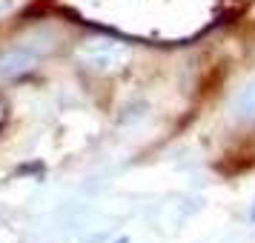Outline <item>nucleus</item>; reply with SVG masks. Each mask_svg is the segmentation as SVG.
I'll use <instances>...</instances> for the list:
<instances>
[{"mask_svg": "<svg viewBox=\"0 0 255 243\" xmlns=\"http://www.w3.org/2000/svg\"><path fill=\"white\" fill-rule=\"evenodd\" d=\"M124 58H127V49L118 46V43H95V46H89V63H95V66L112 69L118 63H124Z\"/></svg>", "mask_w": 255, "mask_h": 243, "instance_id": "nucleus-1", "label": "nucleus"}, {"mask_svg": "<svg viewBox=\"0 0 255 243\" xmlns=\"http://www.w3.org/2000/svg\"><path fill=\"white\" fill-rule=\"evenodd\" d=\"M235 112H238L244 120H255V86L244 89V94L235 100Z\"/></svg>", "mask_w": 255, "mask_h": 243, "instance_id": "nucleus-2", "label": "nucleus"}, {"mask_svg": "<svg viewBox=\"0 0 255 243\" xmlns=\"http://www.w3.org/2000/svg\"><path fill=\"white\" fill-rule=\"evenodd\" d=\"M20 6V0H0V17H6V14H12L14 9Z\"/></svg>", "mask_w": 255, "mask_h": 243, "instance_id": "nucleus-3", "label": "nucleus"}]
</instances>
